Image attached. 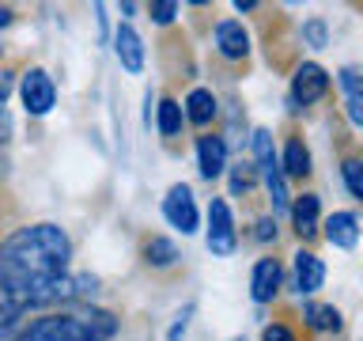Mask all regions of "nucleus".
<instances>
[{
    "label": "nucleus",
    "mask_w": 363,
    "mask_h": 341,
    "mask_svg": "<svg viewBox=\"0 0 363 341\" xmlns=\"http://www.w3.org/2000/svg\"><path fill=\"white\" fill-rule=\"evenodd\" d=\"M303 318H306V326L311 330H318V334H337L340 326V311L333 303H306L303 307Z\"/></svg>",
    "instance_id": "nucleus-19"
},
{
    "label": "nucleus",
    "mask_w": 363,
    "mask_h": 341,
    "mask_svg": "<svg viewBox=\"0 0 363 341\" xmlns=\"http://www.w3.org/2000/svg\"><path fill=\"white\" fill-rule=\"evenodd\" d=\"M318 220H322V201H318V193H303V197H295L291 205V227L299 232L303 239L318 232Z\"/></svg>",
    "instance_id": "nucleus-16"
},
{
    "label": "nucleus",
    "mask_w": 363,
    "mask_h": 341,
    "mask_svg": "<svg viewBox=\"0 0 363 341\" xmlns=\"http://www.w3.org/2000/svg\"><path fill=\"white\" fill-rule=\"evenodd\" d=\"M340 87H345V118L352 129H363V80L356 68H340Z\"/></svg>",
    "instance_id": "nucleus-14"
},
{
    "label": "nucleus",
    "mask_w": 363,
    "mask_h": 341,
    "mask_svg": "<svg viewBox=\"0 0 363 341\" xmlns=\"http://www.w3.org/2000/svg\"><path fill=\"white\" fill-rule=\"evenodd\" d=\"M118 334V318L102 307H65L30 318L11 341H110Z\"/></svg>",
    "instance_id": "nucleus-2"
},
{
    "label": "nucleus",
    "mask_w": 363,
    "mask_h": 341,
    "mask_svg": "<svg viewBox=\"0 0 363 341\" xmlns=\"http://www.w3.org/2000/svg\"><path fill=\"white\" fill-rule=\"evenodd\" d=\"M280 163H284V175L288 178H306L311 175V148L299 136H288V144L280 152Z\"/></svg>",
    "instance_id": "nucleus-17"
},
{
    "label": "nucleus",
    "mask_w": 363,
    "mask_h": 341,
    "mask_svg": "<svg viewBox=\"0 0 363 341\" xmlns=\"http://www.w3.org/2000/svg\"><path fill=\"white\" fill-rule=\"evenodd\" d=\"M257 8V0H235V11L242 16V11H254Z\"/></svg>",
    "instance_id": "nucleus-28"
},
{
    "label": "nucleus",
    "mask_w": 363,
    "mask_h": 341,
    "mask_svg": "<svg viewBox=\"0 0 363 341\" xmlns=\"http://www.w3.org/2000/svg\"><path fill=\"white\" fill-rule=\"evenodd\" d=\"M235 341H246V337H235Z\"/></svg>",
    "instance_id": "nucleus-30"
},
{
    "label": "nucleus",
    "mask_w": 363,
    "mask_h": 341,
    "mask_svg": "<svg viewBox=\"0 0 363 341\" xmlns=\"http://www.w3.org/2000/svg\"><path fill=\"white\" fill-rule=\"evenodd\" d=\"M189 318H193V303H186V307L174 315V323H170V330H167V341H182V337H186Z\"/></svg>",
    "instance_id": "nucleus-25"
},
{
    "label": "nucleus",
    "mask_w": 363,
    "mask_h": 341,
    "mask_svg": "<svg viewBox=\"0 0 363 341\" xmlns=\"http://www.w3.org/2000/svg\"><path fill=\"white\" fill-rule=\"evenodd\" d=\"M197 170H201V178H208V182L231 170V163H227V144H223V136H216V133L197 136Z\"/></svg>",
    "instance_id": "nucleus-10"
},
{
    "label": "nucleus",
    "mask_w": 363,
    "mask_h": 341,
    "mask_svg": "<svg viewBox=\"0 0 363 341\" xmlns=\"http://www.w3.org/2000/svg\"><path fill=\"white\" fill-rule=\"evenodd\" d=\"M19 102L27 118H50L57 107V84L45 68H27L19 80Z\"/></svg>",
    "instance_id": "nucleus-4"
},
{
    "label": "nucleus",
    "mask_w": 363,
    "mask_h": 341,
    "mask_svg": "<svg viewBox=\"0 0 363 341\" xmlns=\"http://www.w3.org/2000/svg\"><path fill=\"white\" fill-rule=\"evenodd\" d=\"M216 50H220V57H227V61H242V57H250V34L238 19H220L216 23Z\"/></svg>",
    "instance_id": "nucleus-12"
},
{
    "label": "nucleus",
    "mask_w": 363,
    "mask_h": 341,
    "mask_svg": "<svg viewBox=\"0 0 363 341\" xmlns=\"http://www.w3.org/2000/svg\"><path fill=\"white\" fill-rule=\"evenodd\" d=\"M325 91H329V72L318 61H303L291 76V110L314 107Z\"/></svg>",
    "instance_id": "nucleus-7"
},
{
    "label": "nucleus",
    "mask_w": 363,
    "mask_h": 341,
    "mask_svg": "<svg viewBox=\"0 0 363 341\" xmlns=\"http://www.w3.org/2000/svg\"><path fill=\"white\" fill-rule=\"evenodd\" d=\"M340 182H345V190L352 197L363 201V159L359 156H348L345 163H340Z\"/></svg>",
    "instance_id": "nucleus-21"
},
{
    "label": "nucleus",
    "mask_w": 363,
    "mask_h": 341,
    "mask_svg": "<svg viewBox=\"0 0 363 341\" xmlns=\"http://www.w3.org/2000/svg\"><path fill=\"white\" fill-rule=\"evenodd\" d=\"M72 243L57 224H27L0 247V323L4 341L16 337V323L34 307L53 303L57 281L68 273Z\"/></svg>",
    "instance_id": "nucleus-1"
},
{
    "label": "nucleus",
    "mask_w": 363,
    "mask_h": 341,
    "mask_svg": "<svg viewBox=\"0 0 363 341\" xmlns=\"http://www.w3.org/2000/svg\"><path fill=\"white\" fill-rule=\"evenodd\" d=\"M144 261H147V266H155V269H170V266L178 261L174 239H167V235L147 239V243H144Z\"/></svg>",
    "instance_id": "nucleus-20"
},
{
    "label": "nucleus",
    "mask_w": 363,
    "mask_h": 341,
    "mask_svg": "<svg viewBox=\"0 0 363 341\" xmlns=\"http://www.w3.org/2000/svg\"><path fill=\"white\" fill-rule=\"evenodd\" d=\"M280 277H284V269L277 258H257L254 273H250V296H254V303H269L280 292Z\"/></svg>",
    "instance_id": "nucleus-13"
},
{
    "label": "nucleus",
    "mask_w": 363,
    "mask_h": 341,
    "mask_svg": "<svg viewBox=\"0 0 363 341\" xmlns=\"http://www.w3.org/2000/svg\"><path fill=\"white\" fill-rule=\"evenodd\" d=\"M254 239H257V243H269V239H277V216H261Z\"/></svg>",
    "instance_id": "nucleus-26"
},
{
    "label": "nucleus",
    "mask_w": 363,
    "mask_h": 341,
    "mask_svg": "<svg viewBox=\"0 0 363 341\" xmlns=\"http://www.w3.org/2000/svg\"><path fill=\"white\" fill-rule=\"evenodd\" d=\"M322 235H325V243L337 247V250H356V243H359V216L348 212V209L329 212L325 224H322Z\"/></svg>",
    "instance_id": "nucleus-11"
},
{
    "label": "nucleus",
    "mask_w": 363,
    "mask_h": 341,
    "mask_svg": "<svg viewBox=\"0 0 363 341\" xmlns=\"http://www.w3.org/2000/svg\"><path fill=\"white\" fill-rule=\"evenodd\" d=\"M163 220L174 227L182 235H197L201 227V209H197V197H193V190L186 182H174V186L167 190L163 197Z\"/></svg>",
    "instance_id": "nucleus-6"
},
{
    "label": "nucleus",
    "mask_w": 363,
    "mask_h": 341,
    "mask_svg": "<svg viewBox=\"0 0 363 341\" xmlns=\"http://www.w3.org/2000/svg\"><path fill=\"white\" fill-rule=\"evenodd\" d=\"M261 341H295V334L284 323H272V326L261 330Z\"/></svg>",
    "instance_id": "nucleus-27"
},
{
    "label": "nucleus",
    "mask_w": 363,
    "mask_h": 341,
    "mask_svg": "<svg viewBox=\"0 0 363 341\" xmlns=\"http://www.w3.org/2000/svg\"><path fill=\"white\" fill-rule=\"evenodd\" d=\"M113 57H118V65L125 68L129 76H140L144 72V38L133 31V23H118V31H113Z\"/></svg>",
    "instance_id": "nucleus-8"
},
{
    "label": "nucleus",
    "mask_w": 363,
    "mask_h": 341,
    "mask_svg": "<svg viewBox=\"0 0 363 341\" xmlns=\"http://www.w3.org/2000/svg\"><path fill=\"white\" fill-rule=\"evenodd\" d=\"M182 4H174V0H155L152 8H147V16H152V23H159V27H167V23L178 19Z\"/></svg>",
    "instance_id": "nucleus-24"
},
{
    "label": "nucleus",
    "mask_w": 363,
    "mask_h": 341,
    "mask_svg": "<svg viewBox=\"0 0 363 341\" xmlns=\"http://www.w3.org/2000/svg\"><path fill=\"white\" fill-rule=\"evenodd\" d=\"M182 121H186V102H174V99H159L155 102V129L163 136H178Z\"/></svg>",
    "instance_id": "nucleus-18"
},
{
    "label": "nucleus",
    "mask_w": 363,
    "mask_h": 341,
    "mask_svg": "<svg viewBox=\"0 0 363 341\" xmlns=\"http://www.w3.org/2000/svg\"><path fill=\"white\" fill-rule=\"evenodd\" d=\"M254 167L261 182L269 190V201H272V212H288L291 216V193H288V175H284V163L277 156V144H272V133L269 129H254Z\"/></svg>",
    "instance_id": "nucleus-3"
},
{
    "label": "nucleus",
    "mask_w": 363,
    "mask_h": 341,
    "mask_svg": "<svg viewBox=\"0 0 363 341\" xmlns=\"http://www.w3.org/2000/svg\"><path fill=\"white\" fill-rule=\"evenodd\" d=\"M118 11H121V16H125V23H129V16H136V4H133V0H125V4H121Z\"/></svg>",
    "instance_id": "nucleus-29"
},
{
    "label": "nucleus",
    "mask_w": 363,
    "mask_h": 341,
    "mask_svg": "<svg viewBox=\"0 0 363 341\" xmlns=\"http://www.w3.org/2000/svg\"><path fill=\"white\" fill-rule=\"evenodd\" d=\"M204 243L216 258H231L238 247V232H235V212L223 197L208 201V232H204Z\"/></svg>",
    "instance_id": "nucleus-5"
},
{
    "label": "nucleus",
    "mask_w": 363,
    "mask_h": 341,
    "mask_svg": "<svg viewBox=\"0 0 363 341\" xmlns=\"http://www.w3.org/2000/svg\"><path fill=\"white\" fill-rule=\"evenodd\" d=\"M303 38L311 42V50H325V45H329L325 19H306V23H303Z\"/></svg>",
    "instance_id": "nucleus-23"
},
{
    "label": "nucleus",
    "mask_w": 363,
    "mask_h": 341,
    "mask_svg": "<svg viewBox=\"0 0 363 341\" xmlns=\"http://www.w3.org/2000/svg\"><path fill=\"white\" fill-rule=\"evenodd\" d=\"M216 114H220V107H216V95L208 87H193L186 95V121L197 125V129H204V125L216 121Z\"/></svg>",
    "instance_id": "nucleus-15"
},
{
    "label": "nucleus",
    "mask_w": 363,
    "mask_h": 341,
    "mask_svg": "<svg viewBox=\"0 0 363 341\" xmlns=\"http://www.w3.org/2000/svg\"><path fill=\"white\" fill-rule=\"evenodd\" d=\"M291 281H295V292H299V296H314L325 284V261L318 258L314 250L299 247L291 254Z\"/></svg>",
    "instance_id": "nucleus-9"
},
{
    "label": "nucleus",
    "mask_w": 363,
    "mask_h": 341,
    "mask_svg": "<svg viewBox=\"0 0 363 341\" xmlns=\"http://www.w3.org/2000/svg\"><path fill=\"white\" fill-rule=\"evenodd\" d=\"M257 178H261V175H257L254 163H235V167H231V193H250Z\"/></svg>",
    "instance_id": "nucleus-22"
}]
</instances>
